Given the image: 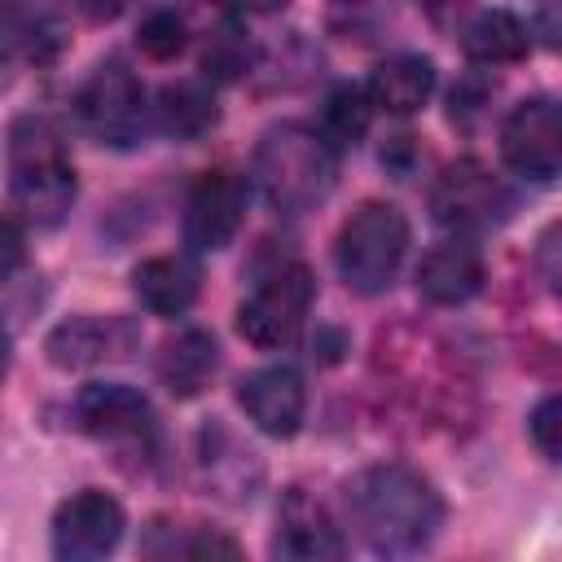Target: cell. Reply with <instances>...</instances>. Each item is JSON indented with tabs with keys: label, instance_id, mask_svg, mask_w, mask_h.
<instances>
[{
	"label": "cell",
	"instance_id": "8fae6325",
	"mask_svg": "<svg viewBox=\"0 0 562 562\" xmlns=\"http://www.w3.org/2000/svg\"><path fill=\"white\" fill-rule=\"evenodd\" d=\"M272 553L294 558V562H329V558L347 553V540H342V531L334 527V518L325 514V505L316 496H307L303 487H290L281 509H277Z\"/></svg>",
	"mask_w": 562,
	"mask_h": 562
},
{
	"label": "cell",
	"instance_id": "2e32d148",
	"mask_svg": "<svg viewBox=\"0 0 562 562\" xmlns=\"http://www.w3.org/2000/svg\"><path fill=\"white\" fill-rule=\"evenodd\" d=\"M127 338H132V334H127L119 321L70 316V321H61V325L48 334L44 351H48V360H53L57 369H88V364H101V360H110V356H123Z\"/></svg>",
	"mask_w": 562,
	"mask_h": 562
},
{
	"label": "cell",
	"instance_id": "5bb4252c",
	"mask_svg": "<svg viewBox=\"0 0 562 562\" xmlns=\"http://www.w3.org/2000/svg\"><path fill=\"white\" fill-rule=\"evenodd\" d=\"M483 290V255L452 237V241H439L422 255L417 263V294L435 307H461L470 303L474 294Z\"/></svg>",
	"mask_w": 562,
	"mask_h": 562
},
{
	"label": "cell",
	"instance_id": "ba28073f",
	"mask_svg": "<svg viewBox=\"0 0 562 562\" xmlns=\"http://www.w3.org/2000/svg\"><path fill=\"white\" fill-rule=\"evenodd\" d=\"M430 211L439 224L457 233H479L505 220L509 211V189L479 162H452L435 184H430Z\"/></svg>",
	"mask_w": 562,
	"mask_h": 562
},
{
	"label": "cell",
	"instance_id": "52a82bcc",
	"mask_svg": "<svg viewBox=\"0 0 562 562\" xmlns=\"http://www.w3.org/2000/svg\"><path fill=\"white\" fill-rule=\"evenodd\" d=\"M501 158L527 176L549 184L562 167V123L553 97H527L518 101L501 123Z\"/></svg>",
	"mask_w": 562,
	"mask_h": 562
},
{
	"label": "cell",
	"instance_id": "30bf717a",
	"mask_svg": "<svg viewBox=\"0 0 562 562\" xmlns=\"http://www.w3.org/2000/svg\"><path fill=\"white\" fill-rule=\"evenodd\" d=\"M246 215V180L233 171H202L184 202V241L189 250H224Z\"/></svg>",
	"mask_w": 562,
	"mask_h": 562
},
{
	"label": "cell",
	"instance_id": "8992f818",
	"mask_svg": "<svg viewBox=\"0 0 562 562\" xmlns=\"http://www.w3.org/2000/svg\"><path fill=\"white\" fill-rule=\"evenodd\" d=\"M75 110L79 123L105 145H136L145 132V88L123 61H101L83 79Z\"/></svg>",
	"mask_w": 562,
	"mask_h": 562
},
{
	"label": "cell",
	"instance_id": "44dd1931",
	"mask_svg": "<svg viewBox=\"0 0 562 562\" xmlns=\"http://www.w3.org/2000/svg\"><path fill=\"white\" fill-rule=\"evenodd\" d=\"M369 114H373V105H369V97H364L360 88H338V92H329V101H325V110H321V140H325L329 149L356 145V140L364 136V127H369Z\"/></svg>",
	"mask_w": 562,
	"mask_h": 562
},
{
	"label": "cell",
	"instance_id": "4fadbf2b",
	"mask_svg": "<svg viewBox=\"0 0 562 562\" xmlns=\"http://www.w3.org/2000/svg\"><path fill=\"white\" fill-rule=\"evenodd\" d=\"M75 417L97 439H145L154 430L149 400L127 382H92L75 400Z\"/></svg>",
	"mask_w": 562,
	"mask_h": 562
},
{
	"label": "cell",
	"instance_id": "9c48e42d",
	"mask_svg": "<svg viewBox=\"0 0 562 562\" xmlns=\"http://www.w3.org/2000/svg\"><path fill=\"white\" fill-rule=\"evenodd\" d=\"M123 527H127L123 505L110 492L83 487L70 501H61L57 514H53V553L66 558V562L105 558V553L119 549Z\"/></svg>",
	"mask_w": 562,
	"mask_h": 562
},
{
	"label": "cell",
	"instance_id": "d6986e66",
	"mask_svg": "<svg viewBox=\"0 0 562 562\" xmlns=\"http://www.w3.org/2000/svg\"><path fill=\"white\" fill-rule=\"evenodd\" d=\"M215 364H220V347H215V338L211 334H202V329H184V334H176L167 347H162V356H158V378L167 382V391L171 395H198L211 378H215Z\"/></svg>",
	"mask_w": 562,
	"mask_h": 562
},
{
	"label": "cell",
	"instance_id": "9a60e30c",
	"mask_svg": "<svg viewBox=\"0 0 562 562\" xmlns=\"http://www.w3.org/2000/svg\"><path fill=\"white\" fill-rule=\"evenodd\" d=\"M435 92V66L430 57H417V53H400V57H386L373 66L369 75V105L373 110H386V114H417Z\"/></svg>",
	"mask_w": 562,
	"mask_h": 562
},
{
	"label": "cell",
	"instance_id": "f1b7e54d",
	"mask_svg": "<svg viewBox=\"0 0 562 562\" xmlns=\"http://www.w3.org/2000/svg\"><path fill=\"white\" fill-rule=\"evenodd\" d=\"M215 4H224L233 13H277V9H285V0H215Z\"/></svg>",
	"mask_w": 562,
	"mask_h": 562
},
{
	"label": "cell",
	"instance_id": "5b68a950",
	"mask_svg": "<svg viewBox=\"0 0 562 562\" xmlns=\"http://www.w3.org/2000/svg\"><path fill=\"white\" fill-rule=\"evenodd\" d=\"M312 294H316V285H312V272L303 263L268 268L237 307L241 338L263 347V351H277L285 342H294L307 312H312Z\"/></svg>",
	"mask_w": 562,
	"mask_h": 562
},
{
	"label": "cell",
	"instance_id": "4316f807",
	"mask_svg": "<svg viewBox=\"0 0 562 562\" xmlns=\"http://www.w3.org/2000/svg\"><path fill=\"white\" fill-rule=\"evenodd\" d=\"M465 4H470V0H417V9H422L430 22H439V26H443V22H452Z\"/></svg>",
	"mask_w": 562,
	"mask_h": 562
},
{
	"label": "cell",
	"instance_id": "603a6c76",
	"mask_svg": "<svg viewBox=\"0 0 562 562\" xmlns=\"http://www.w3.org/2000/svg\"><path fill=\"white\" fill-rule=\"evenodd\" d=\"M246 61H250V48H246L241 31H237V26H224V31L211 35L206 57H202V70H206L211 79H237V75L246 70Z\"/></svg>",
	"mask_w": 562,
	"mask_h": 562
},
{
	"label": "cell",
	"instance_id": "e0dca14e",
	"mask_svg": "<svg viewBox=\"0 0 562 562\" xmlns=\"http://www.w3.org/2000/svg\"><path fill=\"white\" fill-rule=\"evenodd\" d=\"M132 294L154 316H184L198 299V268L180 255H154V259L136 263Z\"/></svg>",
	"mask_w": 562,
	"mask_h": 562
},
{
	"label": "cell",
	"instance_id": "7402d4cb",
	"mask_svg": "<svg viewBox=\"0 0 562 562\" xmlns=\"http://www.w3.org/2000/svg\"><path fill=\"white\" fill-rule=\"evenodd\" d=\"M136 44H140L145 57H154V61H171V57L189 44V26H184V18H180L176 9H154V13L140 22Z\"/></svg>",
	"mask_w": 562,
	"mask_h": 562
},
{
	"label": "cell",
	"instance_id": "ffe728a7",
	"mask_svg": "<svg viewBox=\"0 0 562 562\" xmlns=\"http://www.w3.org/2000/svg\"><path fill=\"white\" fill-rule=\"evenodd\" d=\"M215 119H220L215 97L202 83H171L158 97V123H162V132H171L180 140L202 136L206 127H215Z\"/></svg>",
	"mask_w": 562,
	"mask_h": 562
},
{
	"label": "cell",
	"instance_id": "f546056e",
	"mask_svg": "<svg viewBox=\"0 0 562 562\" xmlns=\"http://www.w3.org/2000/svg\"><path fill=\"white\" fill-rule=\"evenodd\" d=\"M9 351H13V342H9V329L0 325V378L9 373Z\"/></svg>",
	"mask_w": 562,
	"mask_h": 562
},
{
	"label": "cell",
	"instance_id": "6da1fadb",
	"mask_svg": "<svg viewBox=\"0 0 562 562\" xmlns=\"http://www.w3.org/2000/svg\"><path fill=\"white\" fill-rule=\"evenodd\" d=\"M356 531L378 553H417L443 522V501L430 479L408 465H369L347 483Z\"/></svg>",
	"mask_w": 562,
	"mask_h": 562
},
{
	"label": "cell",
	"instance_id": "7c38bea8",
	"mask_svg": "<svg viewBox=\"0 0 562 562\" xmlns=\"http://www.w3.org/2000/svg\"><path fill=\"white\" fill-rule=\"evenodd\" d=\"M246 417L255 422V430L272 435V439H290L299 426H303V413H307V391H303V378L299 369L290 364H268V369H255L241 391H237Z\"/></svg>",
	"mask_w": 562,
	"mask_h": 562
},
{
	"label": "cell",
	"instance_id": "ac0fdd59",
	"mask_svg": "<svg viewBox=\"0 0 562 562\" xmlns=\"http://www.w3.org/2000/svg\"><path fill=\"white\" fill-rule=\"evenodd\" d=\"M461 48L470 61L479 66H509V61H522L527 48H531V31L522 18H514L509 9H483L465 35H461Z\"/></svg>",
	"mask_w": 562,
	"mask_h": 562
},
{
	"label": "cell",
	"instance_id": "cb8c5ba5",
	"mask_svg": "<svg viewBox=\"0 0 562 562\" xmlns=\"http://www.w3.org/2000/svg\"><path fill=\"white\" fill-rule=\"evenodd\" d=\"M527 430H531V443L540 448V457L544 461H558V452H562V400L558 395H544L531 408Z\"/></svg>",
	"mask_w": 562,
	"mask_h": 562
},
{
	"label": "cell",
	"instance_id": "484cf974",
	"mask_svg": "<svg viewBox=\"0 0 562 562\" xmlns=\"http://www.w3.org/2000/svg\"><path fill=\"white\" fill-rule=\"evenodd\" d=\"M136 0H75V9L83 13V18H92V22H110V18H119V13H127Z\"/></svg>",
	"mask_w": 562,
	"mask_h": 562
},
{
	"label": "cell",
	"instance_id": "3957f363",
	"mask_svg": "<svg viewBox=\"0 0 562 562\" xmlns=\"http://www.w3.org/2000/svg\"><path fill=\"white\" fill-rule=\"evenodd\" d=\"M255 184L268 206L303 215L334 189V149L303 123H277L255 149Z\"/></svg>",
	"mask_w": 562,
	"mask_h": 562
},
{
	"label": "cell",
	"instance_id": "277c9868",
	"mask_svg": "<svg viewBox=\"0 0 562 562\" xmlns=\"http://www.w3.org/2000/svg\"><path fill=\"white\" fill-rule=\"evenodd\" d=\"M408 255V220L391 202H364L347 215L334 241L338 277L356 294H382Z\"/></svg>",
	"mask_w": 562,
	"mask_h": 562
},
{
	"label": "cell",
	"instance_id": "d4e9b609",
	"mask_svg": "<svg viewBox=\"0 0 562 562\" xmlns=\"http://www.w3.org/2000/svg\"><path fill=\"white\" fill-rule=\"evenodd\" d=\"M26 259V233L13 211H0V272H13Z\"/></svg>",
	"mask_w": 562,
	"mask_h": 562
},
{
	"label": "cell",
	"instance_id": "83f0119b",
	"mask_svg": "<svg viewBox=\"0 0 562 562\" xmlns=\"http://www.w3.org/2000/svg\"><path fill=\"white\" fill-rule=\"evenodd\" d=\"M553 255H558V228H549V233L540 237V263H544V281H549V290H558V268H553Z\"/></svg>",
	"mask_w": 562,
	"mask_h": 562
},
{
	"label": "cell",
	"instance_id": "7a4b0ae2",
	"mask_svg": "<svg viewBox=\"0 0 562 562\" xmlns=\"http://www.w3.org/2000/svg\"><path fill=\"white\" fill-rule=\"evenodd\" d=\"M9 189L22 220L35 228H57L75 202V167L66 140L40 114L18 119L9 132Z\"/></svg>",
	"mask_w": 562,
	"mask_h": 562
}]
</instances>
